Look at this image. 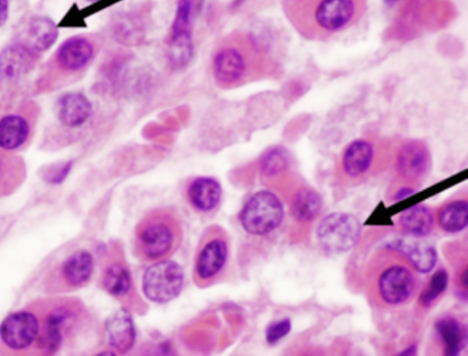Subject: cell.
<instances>
[{
  "instance_id": "d6a6232c",
  "label": "cell",
  "mask_w": 468,
  "mask_h": 356,
  "mask_svg": "<svg viewBox=\"0 0 468 356\" xmlns=\"http://www.w3.org/2000/svg\"><path fill=\"white\" fill-rule=\"evenodd\" d=\"M412 194V190L411 189H409V188H404V189H401L398 194H397V199H400V198H404L405 196L409 195V194Z\"/></svg>"
},
{
  "instance_id": "4dcf8cb0",
  "label": "cell",
  "mask_w": 468,
  "mask_h": 356,
  "mask_svg": "<svg viewBox=\"0 0 468 356\" xmlns=\"http://www.w3.org/2000/svg\"><path fill=\"white\" fill-rule=\"evenodd\" d=\"M291 330V321L289 319H283L271 323L266 330V340L270 344L279 341L286 336Z\"/></svg>"
},
{
  "instance_id": "603a6c76",
  "label": "cell",
  "mask_w": 468,
  "mask_h": 356,
  "mask_svg": "<svg viewBox=\"0 0 468 356\" xmlns=\"http://www.w3.org/2000/svg\"><path fill=\"white\" fill-rule=\"evenodd\" d=\"M101 282L104 289L116 298L127 296L132 288L129 269L120 260L113 261L105 267Z\"/></svg>"
},
{
  "instance_id": "7a4b0ae2",
  "label": "cell",
  "mask_w": 468,
  "mask_h": 356,
  "mask_svg": "<svg viewBox=\"0 0 468 356\" xmlns=\"http://www.w3.org/2000/svg\"><path fill=\"white\" fill-rule=\"evenodd\" d=\"M96 47L94 39L86 35H75L61 42L36 78L33 95L54 92L77 79L93 60Z\"/></svg>"
},
{
  "instance_id": "277c9868",
  "label": "cell",
  "mask_w": 468,
  "mask_h": 356,
  "mask_svg": "<svg viewBox=\"0 0 468 356\" xmlns=\"http://www.w3.org/2000/svg\"><path fill=\"white\" fill-rule=\"evenodd\" d=\"M230 257L228 233L218 225L207 226L198 241L193 263V281L199 288L218 282L224 276Z\"/></svg>"
},
{
  "instance_id": "30bf717a",
  "label": "cell",
  "mask_w": 468,
  "mask_h": 356,
  "mask_svg": "<svg viewBox=\"0 0 468 356\" xmlns=\"http://www.w3.org/2000/svg\"><path fill=\"white\" fill-rule=\"evenodd\" d=\"M416 279L407 267L391 265L378 277V289L381 298L390 304L399 305L407 301L412 295Z\"/></svg>"
},
{
  "instance_id": "484cf974",
  "label": "cell",
  "mask_w": 468,
  "mask_h": 356,
  "mask_svg": "<svg viewBox=\"0 0 468 356\" xmlns=\"http://www.w3.org/2000/svg\"><path fill=\"white\" fill-rule=\"evenodd\" d=\"M322 206L319 194L311 189L298 192L292 202L293 215L300 221H310L314 218Z\"/></svg>"
},
{
  "instance_id": "cb8c5ba5",
  "label": "cell",
  "mask_w": 468,
  "mask_h": 356,
  "mask_svg": "<svg viewBox=\"0 0 468 356\" xmlns=\"http://www.w3.org/2000/svg\"><path fill=\"white\" fill-rule=\"evenodd\" d=\"M194 54V43L191 30L171 32L167 44L166 56L175 68H182L188 65Z\"/></svg>"
},
{
  "instance_id": "52a82bcc",
  "label": "cell",
  "mask_w": 468,
  "mask_h": 356,
  "mask_svg": "<svg viewBox=\"0 0 468 356\" xmlns=\"http://www.w3.org/2000/svg\"><path fill=\"white\" fill-rule=\"evenodd\" d=\"M184 271L180 265L169 259L152 263L144 271L143 291L147 298L157 303L176 298L183 287Z\"/></svg>"
},
{
  "instance_id": "7402d4cb",
  "label": "cell",
  "mask_w": 468,
  "mask_h": 356,
  "mask_svg": "<svg viewBox=\"0 0 468 356\" xmlns=\"http://www.w3.org/2000/svg\"><path fill=\"white\" fill-rule=\"evenodd\" d=\"M399 224L405 233L418 237L424 236L432 228L433 216L428 207L413 205L401 213Z\"/></svg>"
},
{
  "instance_id": "e0dca14e",
  "label": "cell",
  "mask_w": 468,
  "mask_h": 356,
  "mask_svg": "<svg viewBox=\"0 0 468 356\" xmlns=\"http://www.w3.org/2000/svg\"><path fill=\"white\" fill-rule=\"evenodd\" d=\"M219 183L211 177L194 179L186 188V200L194 210L207 214L216 209L221 199Z\"/></svg>"
},
{
  "instance_id": "8fae6325",
  "label": "cell",
  "mask_w": 468,
  "mask_h": 356,
  "mask_svg": "<svg viewBox=\"0 0 468 356\" xmlns=\"http://www.w3.org/2000/svg\"><path fill=\"white\" fill-rule=\"evenodd\" d=\"M39 330L38 320L28 311H16L8 315L0 325V338L13 350L27 348Z\"/></svg>"
},
{
  "instance_id": "9a60e30c",
  "label": "cell",
  "mask_w": 468,
  "mask_h": 356,
  "mask_svg": "<svg viewBox=\"0 0 468 356\" xmlns=\"http://www.w3.org/2000/svg\"><path fill=\"white\" fill-rule=\"evenodd\" d=\"M247 60L237 48L226 47L218 50L212 60V73L215 80L229 86L239 81L246 74Z\"/></svg>"
},
{
  "instance_id": "7c38bea8",
  "label": "cell",
  "mask_w": 468,
  "mask_h": 356,
  "mask_svg": "<svg viewBox=\"0 0 468 356\" xmlns=\"http://www.w3.org/2000/svg\"><path fill=\"white\" fill-rule=\"evenodd\" d=\"M376 157V142L362 137L349 142L343 151L340 166L350 178H358L368 172Z\"/></svg>"
},
{
  "instance_id": "9c48e42d",
  "label": "cell",
  "mask_w": 468,
  "mask_h": 356,
  "mask_svg": "<svg viewBox=\"0 0 468 356\" xmlns=\"http://www.w3.org/2000/svg\"><path fill=\"white\" fill-rule=\"evenodd\" d=\"M40 55L13 40L0 52V93L12 94L36 68Z\"/></svg>"
},
{
  "instance_id": "d590c367",
  "label": "cell",
  "mask_w": 468,
  "mask_h": 356,
  "mask_svg": "<svg viewBox=\"0 0 468 356\" xmlns=\"http://www.w3.org/2000/svg\"><path fill=\"white\" fill-rule=\"evenodd\" d=\"M87 1L91 2V3H94V2H98V1H100V0H87Z\"/></svg>"
},
{
  "instance_id": "f546056e",
  "label": "cell",
  "mask_w": 468,
  "mask_h": 356,
  "mask_svg": "<svg viewBox=\"0 0 468 356\" xmlns=\"http://www.w3.org/2000/svg\"><path fill=\"white\" fill-rule=\"evenodd\" d=\"M192 1L178 0L175 16L171 26V32L191 30Z\"/></svg>"
},
{
  "instance_id": "f1b7e54d",
  "label": "cell",
  "mask_w": 468,
  "mask_h": 356,
  "mask_svg": "<svg viewBox=\"0 0 468 356\" xmlns=\"http://www.w3.org/2000/svg\"><path fill=\"white\" fill-rule=\"evenodd\" d=\"M288 165V155L283 149L271 150L263 158L261 170L265 175L271 176L282 172Z\"/></svg>"
},
{
  "instance_id": "e575fe53",
  "label": "cell",
  "mask_w": 468,
  "mask_h": 356,
  "mask_svg": "<svg viewBox=\"0 0 468 356\" xmlns=\"http://www.w3.org/2000/svg\"><path fill=\"white\" fill-rule=\"evenodd\" d=\"M387 4L388 5H394L396 4L399 0H384Z\"/></svg>"
},
{
  "instance_id": "5bb4252c",
  "label": "cell",
  "mask_w": 468,
  "mask_h": 356,
  "mask_svg": "<svg viewBox=\"0 0 468 356\" xmlns=\"http://www.w3.org/2000/svg\"><path fill=\"white\" fill-rule=\"evenodd\" d=\"M91 113V102L84 94L78 91L64 93L55 105V114L59 124L69 129L85 124Z\"/></svg>"
},
{
  "instance_id": "ffe728a7",
  "label": "cell",
  "mask_w": 468,
  "mask_h": 356,
  "mask_svg": "<svg viewBox=\"0 0 468 356\" xmlns=\"http://www.w3.org/2000/svg\"><path fill=\"white\" fill-rule=\"evenodd\" d=\"M392 247L404 254L415 269L421 273L430 272L436 264V250L428 243L398 241Z\"/></svg>"
},
{
  "instance_id": "4316f807",
  "label": "cell",
  "mask_w": 468,
  "mask_h": 356,
  "mask_svg": "<svg viewBox=\"0 0 468 356\" xmlns=\"http://www.w3.org/2000/svg\"><path fill=\"white\" fill-rule=\"evenodd\" d=\"M67 318L68 314L63 310L54 312L48 318L39 339V343L45 351L53 352L58 349L61 342L60 328Z\"/></svg>"
},
{
  "instance_id": "3957f363",
  "label": "cell",
  "mask_w": 468,
  "mask_h": 356,
  "mask_svg": "<svg viewBox=\"0 0 468 356\" xmlns=\"http://www.w3.org/2000/svg\"><path fill=\"white\" fill-rule=\"evenodd\" d=\"M183 239L178 215L170 208H155L146 213L134 228L133 248L144 262L169 259Z\"/></svg>"
},
{
  "instance_id": "83f0119b",
  "label": "cell",
  "mask_w": 468,
  "mask_h": 356,
  "mask_svg": "<svg viewBox=\"0 0 468 356\" xmlns=\"http://www.w3.org/2000/svg\"><path fill=\"white\" fill-rule=\"evenodd\" d=\"M448 284V274L444 269L436 271L428 287L422 291L420 297L421 304L425 307H429L432 302L441 295L447 288Z\"/></svg>"
},
{
  "instance_id": "d4e9b609",
  "label": "cell",
  "mask_w": 468,
  "mask_h": 356,
  "mask_svg": "<svg viewBox=\"0 0 468 356\" xmlns=\"http://www.w3.org/2000/svg\"><path fill=\"white\" fill-rule=\"evenodd\" d=\"M441 227L449 233H456L464 229L468 221V203L457 200L445 205L439 214Z\"/></svg>"
},
{
  "instance_id": "d6986e66",
  "label": "cell",
  "mask_w": 468,
  "mask_h": 356,
  "mask_svg": "<svg viewBox=\"0 0 468 356\" xmlns=\"http://www.w3.org/2000/svg\"><path fill=\"white\" fill-rule=\"evenodd\" d=\"M435 329L446 355L455 356L463 350L467 342V333L460 321L452 317H444L436 322Z\"/></svg>"
},
{
  "instance_id": "5b68a950",
  "label": "cell",
  "mask_w": 468,
  "mask_h": 356,
  "mask_svg": "<svg viewBox=\"0 0 468 356\" xmlns=\"http://www.w3.org/2000/svg\"><path fill=\"white\" fill-rule=\"evenodd\" d=\"M40 115V108L33 99L22 101L0 118V149L17 151L32 139Z\"/></svg>"
},
{
  "instance_id": "4fadbf2b",
  "label": "cell",
  "mask_w": 468,
  "mask_h": 356,
  "mask_svg": "<svg viewBox=\"0 0 468 356\" xmlns=\"http://www.w3.org/2000/svg\"><path fill=\"white\" fill-rule=\"evenodd\" d=\"M430 152L426 145L417 140L407 141L396 158V168L400 176L416 181L423 177L430 166Z\"/></svg>"
},
{
  "instance_id": "44dd1931",
  "label": "cell",
  "mask_w": 468,
  "mask_h": 356,
  "mask_svg": "<svg viewBox=\"0 0 468 356\" xmlns=\"http://www.w3.org/2000/svg\"><path fill=\"white\" fill-rule=\"evenodd\" d=\"M93 270V258L86 250H79L70 255L63 263L62 274L71 286H81L90 277Z\"/></svg>"
},
{
  "instance_id": "2e32d148",
  "label": "cell",
  "mask_w": 468,
  "mask_h": 356,
  "mask_svg": "<svg viewBox=\"0 0 468 356\" xmlns=\"http://www.w3.org/2000/svg\"><path fill=\"white\" fill-rule=\"evenodd\" d=\"M58 28L45 16L32 18L16 39L38 55L48 50L57 40Z\"/></svg>"
},
{
  "instance_id": "6da1fadb",
  "label": "cell",
  "mask_w": 468,
  "mask_h": 356,
  "mask_svg": "<svg viewBox=\"0 0 468 356\" xmlns=\"http://www.w3.org/2000/svg\"><path fill=\"white\" fill-rule=\"evenodd\" d=\"M367 0H282L284 14L304 39L324 41L355 26Z\"/></svg>"
},
{
  "instance_id": "836d02e7",
  "label": "cell",
  "mask_w": 468,
  "mask_h": 356,
  "mask_svg": "<svg viewBox=\"0 0 468 356\" xmlns=\"http://www.w3.org/2000/svg\"><path fill=\"white\" fill-rule=\"evenodd\" d=\"M244 0H233V6L237 7L239 5H240L242 3H243Z\"/></svg>"
},
{
  "instance_id": "ba28073f",
  "label": "cell",
  "mask_w": 468,
  "mask_h": 356,
  "mask_svg": "<svg viewBox=\"0 0 468 356\" xmlns=\"http://www.w3.org/2000/svg\"><path fill=\"white\" fill-rule=\"evenodd\" d=\"M360 231V223L355 215L335 212L324 216L320 222L317 239L324 249L342 253L355 246Z\"/></svg>"
},
{
  "instance_id": "8992f818",
  "label": "cell",
  "mask_w": 468,
  "mask_h": 356,
  "mask_svg": "<svg viewBox=\"0 0 468 356\" xmlns=\"http://www.w3.org/2000/svg\"><path fill=\"white\" fill-rule=\"evenodd\" d=\"M283 217L280 199L271 192L262 190L252 194L239 213V222L251 235H266L276 229Z\"/></svg>"
},
{
  "instance_id": "ac0fdd59",
  "label": "cell",
  "mask_w": 468,
  "mask_h": 356,
  "mask_svg": "<svg viewBox=\"0 0 468 356\" xmlns=\"http://www.w3.org/2000/svg\"><path fill=\"white\" fill-rule=\"evenodd\" d=\"M107 332L111 345L121 352L129 351L133 345L135 330L133 319L124 309L114 313L107 322Z\"/></svg>"
},
{
  "instance_id": "1f68e13d",
  "label": "cell",
  "mask_w": 468,
  "mask_h": 356,
  "mask_svg": "<svg viewBox=\"0 0 468 356\" xmlns=\"http://www.w3.org/2000/svg\"><path fill=\"white\" fill-rule=\"evenodd\" d=\"M9 16V0H0V27L3 26Z\"/></svg>"
}]
</instances>
